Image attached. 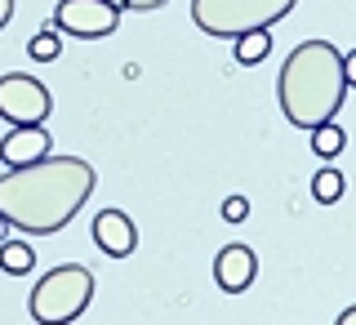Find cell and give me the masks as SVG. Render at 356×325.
Listing matches in <instances>:
<instances>
[{
	"mask_svg": "<svg viewBox=\"0 0 356 325\" xmlns=\"http://www.w3.org/2000/svg\"><path fill=\"white\" fill-rule=\"evenodd\" d=\"M348 81H343V54L330 40H303L285 54L276 76V103L294 129H316L339 116Z\"/></svg>",
	"mask_w": 356,
	"mask_h": 325,
	"instance_id": "2",
	"label": "cell"
},
{
	"mask_svg": "<svg viewBox=\"0 0 356 325\" xmlns=\"http://www.w3.org/2000/svg\"><path fill=\"white\" fill-rule=\"evenodd\" d=\"M27 54H31L36 63H54V58L63 54V36H58L54 27H44V31H36V36L27 40Z\"/></svg>",
	"mask_w": 356,
	"mask_h": 325,
	"instance_id": "13",
	"label": "cell"
},
{
	"mask_svg": "<svg viewBox=\"0 0 356 325\" xmlns=\"http://www.w3.org/2000/svg\"><path fill=\"white\" fill-rule=\"evenodd\" d=\"M116 22L120 9H111L107 0H58V9H54V31L76 40H103L116 31Z\"/></svg>",
	"mask_w": 356,
	"mask_h": 325,
	"instance_id": "6",
	"label": "cell"
},
{
	"mask_svg": "<svg viewBox=\"0 0 356 325\" xmlns=\"http://www.w3.org/2000/svg\"><path fill=\"white\" fill-rule=\"evenodd\" d=\"M107 5H111V9H129V0H107Z\"/></svg>",
	"mask_w": 356,
	"mask_h": 325,
	"instance_id": "20",
	"label": "cell"
},
{
	"mask_svg": "<svg viewBox=\"0 0 356 325\" xmlns=\"http://www.w3.org/2000/svg\"><path fill=\"white\" fill-rule=\"evenodd\" d=\"M254 276H259V259L245 241H232L214 254V281L222 294H245L254 285Z\"/></svg>",
	"mask_w": 356,
	"mask_h": 325,
	"instance_id": "7",
	"label": "cell"
},
{
	"mask_svg": "<svg viewBox=\"0 0 356 325\" xmlns=\"http://www.w3.org/2000/svg\"><path fill=\"white\" fill-rule=\"evenodd\" d=\"M94 245L107 259H125L138 245V228L125 209H103V214H94Z\"/></svg>",
	"mask_w": 356,
	"mask_h": 325,
	"instance_id": "9",
	"label": "cell"
},
{
	"mask_svg": "<svg viewBox=\"0 0 356 325\" xmlns=\"http://www.w3.org/2000/svg\"><path fill=\"white\" fill-rule=\"evenodd\" d=\"M36 267V250L27 241H0V272L9 276H27Z\"/></svg>",
	"mask_w": 356,
	"mask_h": 325,
	"instance_id": "10",
	"label": "cell"
},
{
	"mask_svg": "<svg viewBox=\"0 0 356 325\" xmlns=\"http://www.w3.org/2000/svg\"><path fill=\"white\" fill-rule=\"evenodd\" d=\"M5 232H9V223H5V219H0V241H5Z\"/></svg>",
	"mask_w": 356,
	"mask_h": 325,
	"instance_id": "21",
	"label": "cell"
},
{
	"mask_svg": "<svg viewBox=\"0 0 356 325\" xmlns=\"http://www.w3.org/2000/svg\"><path fill=\"white\" fill-rule=\"evenodd\" d=\"M49 134L44 125H14L0 138V161H5V170H22V165H36L49 156Z\"/></svg>",
	"mask_w": 356,
	"mask_h": 325,
	"instance_id": "8",
	"label": "cell"
},
{
	"mask_svg": "<svg viewBox=\"0 0 356 325\" xmlns=\"http://www.w3.org/2000/svg\"><path fill=\"white\" fill-rule=\"evenodd\" d=\"M161 5H170V0H129V9H143V14H147V9H161Z\"/></svg>",
	"mask_w": 356,
	"mask_h": 325,
	"instance_id": "17",
	"label": "cell"
},
{
	"mask_svg": "<svg viewBox=\"0 0 356 325\" xmlns=\"http://www.w3.org/2000/svg\"><path fill=\"white\" fill-rule=\"evenodd\" d=\"M49 111H54V98L36 76H22V72L0 76V120H9V125H44Z\"/></svg>",
	"mask_w": 356,
	"mask_h": 325,
	"instance_id": "5",
	"label": "cell"
},
{
	"mask_svg": "<svg viewBox=\"0 0 356 325\" xmlns=\"http://www.w3.org/2000/svg\"><path fill=\"white\" fill-rule=\"evenodd\" d=\"M312 196L321 200V205H334V200H343V174L339 170H321L312 178Z\"/></svg>",
	"mask_w": 356,
	"mask_h": 325,
	"instance_id": "14",
	"label": "cell"
},
{
	"mask_svg": "<svg viewBox=\"0 0 356 325\" xmlns=\"http://www.w3.org/2000/svg\"><path fill=\"white\" fill-rule=\"evenodd\" d=\"M9 18H14V0H0V27H5Z\"/></svg>",
	"mask_w": 356,
	"mask_h": 325,
	"instance_id": "19",
	"label": "cell"
},
{
	"mask_svg": "<svg viewBox=\"0 0 356 325\" xmlns=\"http://www.w3.org/2000/svg\"><path fill=\"white\" fill-rule=\"evenodd\" d=\"M298 0H192V22L214 40H236L250 31H267Z\"/></svg>",
	"mask_w": 356,
	"mask_h": 325,
	"instance_id": "4",
	"label": "cell"
},
{
	"mask_svg": "<svg viewBox=\"0 0 356 325\" xmlns=\"http://www.w3.org/2000/svg\"><path fill=\"white\" fill-rule=\"evenodd\" d=\"M222 219H227V223H245V219H250V200H245V196H227V200H222Z\"/></svg>",
	"mask_w": 356,
	"mask_h": 325,
	"instance_id": "15",
	"label": "cell"
},
{
	"mask_svg": "<svg viewBox=\"0 0 356 325\" xmlns=\"http://www.w3.org/2000/svg\"><path fill=\"white\" fill-rule=\"evenodd\" d=\"M94 303V272L81 263H58L31 285L27 312L36 325H72Z\"/></svg>",
	"mask_w": 356,
	"mask_h": 325,
	"instance_id": "3",
	"label": "cell"
},
{
	"mask_svg": "<svg viewBox=\"0 0 356 325\" xmlns=\"http://www.w3.org/2000/svg\"><path fill=\"white\" fill-rule=\"evenodd\" d=\"M343 143H348V138H343V129L334 125V120H325V125H316V129H312V152H316V156H325V161L343 152Z\"/></svg>",
	"mask_w": 356,
	"mask_h": 325,
	"instance_id": "12",
	"label": "cell"
},
{
	"mask_svg": "<svg viewBox=\"0 0 356 325\" xmlns=\"http://www.w3.org/2000/svg\"><path fill=\"white\" fill-rule=\"evenodd\" d=\"M334 325H356V303H352V308H343V312H339V321H334Z\"/></svg>",
	"mask_w": 356,
	"mask_h": 325,
	"instance_id": "18",
	"label": "cell"
},
{
	"mask_svg": "<svg viewBox=\"0 0 356 325\" xmlns=\"http://www.w3.org/2000/svg\"><path fill=\"white\" fill-rule=\"evenodd\" d=\"M232 45H236V63H241V67H254V63H263L267 54H272V36H267V31H250V36H236Z\"/></svg>",
	"mask_w": 356,
	"mask_h": 325,
	"instance_id": "11",
	"label": "cell"
},
{
	"mask_svg": "<svg viewBox=\"0 0 356 325\" xmlns=\"http://www.w3.org/2000/svg\"><path fill=\"white\" fill-rule=\"evenodd\" d=\"M94 165L81 156H44L0 174V219L31 237H54L94 196Z\"/></svg>",
	"mask_w": 356,
	"mask_h": 325,
	"instance_id": "1",
	"label": "cell"
},
{
	"mask_svg": "<svg viewBox=\"0 0 356 325\" xmlns=\"http://www.w3.org/2000/svg\"><path fill=\"white\" fill-rule=\"evenodd\" d=\"M343 81L356 85V49H352V54H343Z\"/></svg>",
	"mask_w": 356,
	"mask_h": 325,
	"instance_id": "16",
	"label": "cell"
}]
</instances>
